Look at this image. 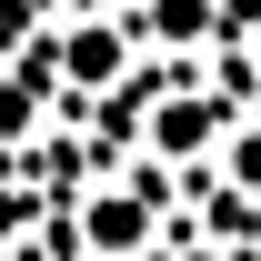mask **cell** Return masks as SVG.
I'll use <instances>...</instances> for the list:
<instances>
[{
	"label": "cell",
	"instance_id": "obj_1",
	"mask_svg": "<svg viewBox=\"0 0 261 261\" xmlns=\"http://www.w3.org/2000/svg\"><path fill=\"white\" fill-rule=\"evenodd\" d=\"M81 251H100V261H141V251H151V191H141V181L91 191V201H81Z\"/></svg>",
	"mask_w": 261,
	"mask_h": 261
},
{
	"label": "cell",
	"instance_id": "obj_2",
	"mask_svg": "<svg viewBox=\"0 0 261 261\" xmlns=\"http://www.w3.org/2000/svg\"><path fill=\"white\" fill-rule=\"evenodd\" d=\"M61 70H70V91H111L130 70V31L121 20H81V31L61 40Z\"/></svg>",
	"mask_w": 261,
	"mask_h": 261
},
{
	"label": "cell",
	"instance_id": "obj_3",
	"mask_svg": "<svg viewBox=\"0 0 261 261\" xmlns=\"http://www.w3.org/2000/svg\"><path fill=\"white\" fill-rule=\"evenodd\" d=\"M201 141H221V100L181 91V100H161V111H151V151H161V161H191Z\"/></svg>",
	"mask_w": 261,
	"mask_h": 261
},
{
	"label": "cell",
	"instance_id": "obj_4",
	"mask_svg": "<svg viewBox=\"0 0 261 261\" xmlns=\"http://www.w3.org/2000/svg\"><path fill=\"white\" fill-rule=\"evenodd\" d=\"M31 121H40V91L31 81H0V141H31Z\"/></svg>",
	"mask_w": 261,
	"mask_h": 261
},
{
	"label": "cell",
	"instance_id": "obj_5",
	"mask_svg": "<svg viewBox=\"0 0 261 261\" xmlns=\"http://www.w3.org/2000/svg\"><path fill=\"white\" fill-rule=\"evenodd\" d=\"M231 181H241V191H261V130H241V141H231Z\"/></svg>",
	"mask_w": 261,
	"mask_h": 261
},
{
	"label": "cell",
	"instance_id": "obj_6",
	"mask_svg": "<svg viewBox=\"0 0 261 261\" xmlns=\"http://www.w3.org/2000/svg\"><path fill=\"white\" fill-rule=\"evenodd\" d=\"M171 261H221V251H171Z\"/></svg>",
	"mask_w": 261,
	"mask_h": 261
}]
</instances>
